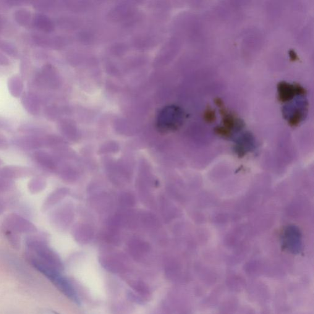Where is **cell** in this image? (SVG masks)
I'll return each mask as SVG.
<instances>
[{
  "label": "cell",
  "instance_id": "9a60e30c",
  "mask_svg": "<svg viewBox=\"0 0 314 314\" xmlns=\"http://www.w3.org/2000/svg\"><path fill=\"white\" fill-rule=\"evenodd\" d=\"M4 204L3 201L0 198V215H1L2 213H4Z\"/></svg>",
  "mask_w": 314,
  "mask_h": 314
},
{
  "label": "cell",
  "instance_id": "9c48e42d",
  "mask_svg": "<svg viewBox=\"0 0 314 314\" xmlns=\"http://www.w3.org/2000/svg\"><path fill=\"white\" fill-rule=\"evenodd\" d=\"M4 230V234L7 239L14 248H19L20 246V239L19 234L9 231L8 230Z\"/></svg>",
  "mask_w": 314,
  "mask_h": 314
},
{
  "label": "cell",
  "instance_id": "8fae6325",
  "mask_svg": "<svg viewBox=\"0 0 314 314\" xmlns=\"http://www.w3.org/2000/svg\"><path fill=\"white\" fill-rule=\"evenodd\" d=\"M216 134L221 136L222 137L230 138L232 137V131L227 129L224 127H217L214 129Z\"/></svg>",
  "mask_w": 314,
  "mask_h": 314
},
{
  "label": "cell",
  "instance_id": "7c38bea8",
  "mask_svg": "<svg viewBox=\"0 0 314 314\" xmlns=\"http://www.w3.org/2000/svg\"><path fill=\"white\" fill-rule=\"evenodd\" d=\"M289 56L290 60H291L292 62L298 61V60H299L297 53H296L294 50H290L289 51Z\"/></svg>",
  "mask_w": 314,
  "mask_h": 314
},
{
  "label": "cell",
  "instance_id": "5b68a950",
  "mask_svg": "<svg viewBox=\"0 0 314 314\" xmlns=\"http://www.w3.org/2000/svg\"><path fill=\"white\" fill-rule=\"evenodd\" d=\"M31 173V169L17 166H6L0 170V176L10 180L28 176Z\"/></svg>",
  "mask_w": 314,
  "mask_h": 314
},
{
  "label": "cell",
  "instance_id": "4fadbf2b",
  "mask_svg": "<svg viewBox=\"0 0 314 314\" xmlns=\"http://www.w3.org/2000/svg\"><path fill=\"white\" fill-rule=\"evenodd\" d=\"M214 103H215L216 105L218 106L219 108H224V107H225L224 101L221 98H216L214 99Z\"/></svg>",
  "mask_w": 314,
  "mask_h": 314
},
{
  "label": "cell",
  "instance_id": "ba28073f",
  "mask_svg": "<svg viewBox=\"0 0 314 314\" xmlns=\"http://www.w3.org/2000/svg\"><path fill=\"white\" fill-rule=\"evenodd\" d=\"M46 186V182L42 177H35L28 183V189L32 193L41 192Z\"/></svg>",
  "mask_w": 314,
  "mask_h": 314
},
{
  "label": "cell",
  "instance_id": "30bf717a",
  "mask_svg": "<svg viewBox=\"0 0 314 314\" xmlns=\"http://www.w3.org/2000/svg\"><path fill=\"white\" fill-rule=\"evenodd\" d=\"M204 119L209 124L215 122L216 119V112L211 107H208L206 108L205 114H204Z\"/></svg>",
  "mask_w": 314,
  "mask_h": 314
},
{
  "label": "cell",
  "instance_id": "3957f363",
  "mask_svg": "<svg viewBox=\"0 0 314 314\" xmlns=\"http://www.w3.org/2000/svg\"><path fill=\"white\" fill-rule=\"evenodd\" d=\"M278 99L281 103L292 100L295 96H305L307 93L306 89L298 83L291 84L286 82H281L277 85Z\"/></svg>",
  "mask_w": 314,
  "mask_h": 314
},
{
  "label": "cell",
  "instance_id": "5bb4252c",
  "mask_svg": "<svg viewBox=\"0 0 314 314\" xmlns=\"http://www.w3.org/2000/svg\"><path fill=\"white\" fill-rule=\"evenodd\" d=\"M40 314H60L59 313L56 312L52 310H50V309H43L40 312Z\"/></svg>",
  "mask_w": 314,
  "mask_h": 314
},
{
  "label": "cell",
  "instance_id": "7a4b0ae2",
  "mask_svg": "<svg viewBox=\"0 0 314 314\" xmlns=\"http://www.w3.org/2000/svg\"><path fill=\"white\" fill-rule=\"evenodd\" d=\"M3 225L4 229L17 234H34L37 231L36 227L31 222L15 214L7 216Z\"/></svg>",
  "mask_w": 314,
  "mask_h": 314
},
{
  "label": "cell",
  "instance_id": "6da1fadb",
  "mask_svg": "<svg viewBox=\"0 0 314 314\" xmlns=\"http://www.w3.org/2000/svg\"><path fill=\"white\" fill-rule=\"evenodd\" d=\"M39 273L43 275L50 282H51L55 287L57 288L60 292L71 300L77 302L78 298L77 294L73 289L72 284L69 280L61 273V271L58 269L49 268H39L36 269Z\"/></svg>",
  "mask_w": 314,
  "mask_h": 314
},
{
  "label": "cell",
  "instance_id": "277c9868",
  "mask_svg": "<svg viewBox=\"0 0 314 314\" xmlns=\"http://www.w3.org/2000/svg\"><path fill=\"white\" fill-rule=\"evenodd\" d=\"M179 110L174 108L167 109L166 111L161 112L159 117V127L161 130H168L176 127L178 124V120L180 118Z\"/></svg>",
  "mask_w": 314,
  "mask_h": 314
},
{
  "label": "cell",
  "instance_id": "8992f818",
  "mask_svg": "<svg viewBox=\"0 0 314 314\" xmlns=\"http://www.w3.org/2000/svg\"><path fill=\"white\" fill-rule=\"evenodd\" d=\"M220 112L223 117L224 127L232 131L233 130H239L244 126V122L235 114L231 113L224 107L220 108Z\"/></svg>",
  "mask_w": 314,
  "mask_h": 314
},
{
  "label": "cell",
  "instance_id": "52a82bcc",
  "mask_svg": "<svg viewBox=\"0 0 314 314\" xmlns=\"http://www.w3.org/2000/svg\"><path fill=\"white\" fill-rule=\"evenodd\" d=\"M33 159L41 167L47 170L54 168L53 159L48 153L43 151H37L33 153Z\"/></svg>",
  "mask_w": 314,
  "mask_h": 314
}]
</instances>
